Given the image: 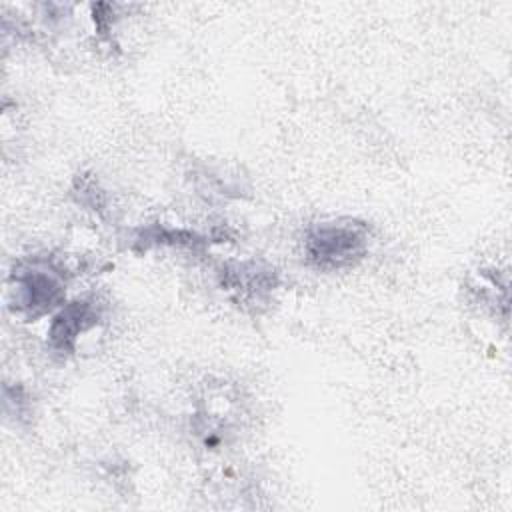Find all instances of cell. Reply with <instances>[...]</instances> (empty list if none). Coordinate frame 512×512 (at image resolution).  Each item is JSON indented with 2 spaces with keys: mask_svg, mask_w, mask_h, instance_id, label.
<instances>
[{
  "mask_svg": "<svg viewBox=\"0 0 512 512\" xmlns=\"http://www.w3.org/2000/svg\"><path fill=\"white\" fill-rule=\"evenodd\" d=\"M92 318H94V316H92L90 308H88L84 302H74V304H70L66 310L60 312V316H56V320H54V324H52L50 336H52L54 344H56L58 348H62V350L68 348V346H72L76 334H78L80 330H84V328L90 324L88 320H92Z\"/></svg>",
  "mask_w": 512,
  "mask_h": 512,
  "instance_id": "cell-2",
  "label": "cell"
},
{
  "mask_svg": "<svg viewBox=\"0 0 512 512\" xmlns=\"http://www.w3.org/2000/svg\"><path fill=\"white\" fill-rule=\"evenodd\" d=\"M368 230L364 224L346 220L316 226L308 240L306 250L310 260L320 268H342L360 258L366 250Z\"/></svg>",
  "mask_w": 512,
  "mask_h": 512,
  "instance_id": "cell-1",
  "label": "cell"
}]
</instances>
